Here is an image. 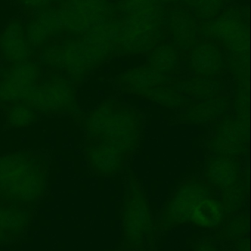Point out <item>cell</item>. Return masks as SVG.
I'll use <instances>...</instances> for the list:
<instances>
[{
  "instance_id": "cell-1",
  "label": "cell",
  "mask_w": 251,
  "mask_h": 251,
  "mask_svg": "<svg viewBox=\"0 0 251 251\" xmlns=\"http://www.w3.org/2000/svg\"><path fill=\"white\" fill-rule=\"evenodd\" d=\"M48 161L44 155L18 152L0 156V200L31 204L45 191Z\"/></svg>"
},
{
  "instance_id": "cell-2",
  "label": "cell",
  "mask_w": 251,
  "mask_h": 251,
  "mask_svg": "<svg viewBox=\"0 0 251 251\" xmlns=\"http://www.w3.org/2000/svg\"><path fill=\"white\" fill-rule=\"evenodd\" d=\"M27 102L43 114L74 111L76 108L75 88L70 81L53 76L32 88Z\"/></svg>"
},
{
  "instance_id": "cell-3",
  "label": "cell",
  "mask_w": 251,
  "mask_h": 251,
  "mask_svg": "<svg viewBox=\"0 0 251 251\" xmlns=\"http://www.w3.org/2000/svg\"><path fill=\"white\" fill-rule=\"evenodd\" d=\"M124 205V237L128 249H142L144 237L151 231L150 209L144 193L133 177Z\"/></svg>"
},
{
  "instance_id": "cell-4",
  "label": "cell",
  "mask_w": 251,
  "mask_h": 251,
  "mask_svg": "<svg viewBox=\"0 0 251 251\" xmlns=\"http://www.w3.org/2000/svg\"><path fill=\"white\" fill-rule=\"evenodd\" d=\"M141 130V116L134 109L115 104L110 122L96 142L111 145L125 154L138 144Z\"/></svg>"
},
{
  "instance_id": "cell-5",
  "label": "cell",
  "mask_w": 251,
  "mask_h": 251,
  "mask_svg": "<svg viewBox=\"0 0 251 251\" xmlns=\"http://www.w3.org/2000/svg\"><path fill=\"white\" fill-rule=\"evenodd\" d=\"M41 69L35 63L13 64L0 71V103L11 105L26 101L39 78Z\"/></svg>"
},
{
  "instance_id": "cell-6",
  "label": "cell",
  "mask_w": 251,
  "mask_h": 251,
  "mask_svg": "<svg viewBox=\"0 0 251 251\" xmlns=\"http://www.w3.org/2000/svg\"><path fill=\"white\" fill-rule=\"evenodd\" d=\"M208 195H210V187L203 183L190 181L181 186L167 206L159 227L168 228L191 221L195 208Z\"/></svg>"
},
{
  "instance_id": "cell-7",
  "label": "cell",
  "mask_w": 251,
  "mask_h": 251,
  "mask_svg": "<svg viewBox=\"0 0 251 251\" xmlns=\"http://www.w3.org/2000/svg\"><path fill=\"white\" fill-rule=\"evenodd\" d=\"M100 0H60L57 8L65 30L84 32L101 14Z\"/></svg>"
},
{
  "instance_id": "cell-8",
  "label": "cell",
  "mask_w": 251,
  "mask_h": 251,
  "mask_svg": "<svg viewBox=\"0 0 251 251\" xmlns=\"http://www.w3.org/2000/svg\"><path fill=\"white\" fill-rule=\"evenodd\" d=\"M247 133L245 121L227 119L218 125L209 147L215 154L233 158L245 153Z\"/></svg>"
},
{
  "instance_id": "cell-9",
  "label": "cell",
  "mask_w": 251,
  "mask_h": 251,
  "mask_svg": "<svg viewBox=\"0 0 251 251\" xmlns=\"http://www.w3.org/2000/svg\"><path fill=\"white\" fill-rule=\"evenodd\" d=\"M0 50L4 60L12 64L25 63L30 56V46L25 38L22 22L13 20L0 36Z\"/></svg>"
},
{
  "instance_id": "cell-10",
  "label": "cell",
  "mask_w": 251,
  "mask_h": 251,
  "mask_svg": "<svg viewBox=\"0 0 251 251\" xmlns=\"http://www.w3.org/2000/svg\"><path fill=\"white\" fill-rule=\"evenodd\" d=\"M87 158L90 168L99 175L111 176L120 171L125 154L105 143H88Z\"/></svg>"
},
{
  "instance_id": "cell-11",
  "label": "cell",
  "mask_w": 251,
  "mask_h": 251,
  "mask_svg": "<svg viewBox=\"0 0 251 251\" xmlns=\"http://www.w3.org/2000/svg\"><path fill=\"white\" fill-rule=\"evenodd\" d=\"M170 76L155 72L150 67L131 69L118 77L117 83L122 91L142 95L152 88L166 86Z\"/></svg>"
},
{
  "instance_id": "cell-12",
  "label": "cell",
  "mask_w": 251,
  "mask_h": 251,
  "mask_svg": "<svg viewBox=\"0 0 251 251\" xmlns=\"http://www.w3.org/2000/svg\"><path fill=\"white\" fill-rule=\"evenodd\" d=\"M206 184L219 190H226L239 184L238 165L228 156L217 155L208 160Z\"/></svg>"
},
{
  "instance_id": "cell-13",
  "label": "cell",
  "mask_w": 251,
  "mask_h": 251,
  "mask_svg": "<svg viewBox=\"0 0 251 251\" xmlns=\"http://www.w3.org/2000/svg\"><path fill=\"white\" fill-rule=\"evenodd\" d=\"M30 205L0 201V224L7 240L20 235L30 224L32 216Z\"/></svg>"
},
{
  "instance_id": "cell-14",
  "label": "cell",
  "mask_w": 251,
  "mask_h": 251,
  "mask_svg": "<svg viewBox=\"0 0 251 251\" xmlns=\"http://www.w3.org/2000/svg\"><path fill=\"white\" fill-rule=\"evenodd\" d=\"M190 67L201 77L215 76L223 68L222 57L219 50L210 44L197 46L190 54Z\"/></svg>"
},
{
  "instance_id": "cell-15",
  "label": "cell",
  "mask_w": 251,
  "mask_h": 251,
  "mask_svg": "<svg viewBox=\"0 0 251 251\" xmlns=\"http://www.w3.org/2000/svg\"><path fill=\"white\" fill-rule=\"evenodd\" d=\"M226 214L222 203L208 195L198 202L190 221L199 226L216 228L221 225Z\"/></svg>"
},
{
  "instance_id": "cell-16",
  "label": "cell",
  "mask_w": 251,
  "mask_h": 251,
  "mask_svg": "<svg viewBox=\"0 0 251 251\" xmlns=\"http://www.w3.org/2000/svg\"><path fill=\"white\" fill-rule=\"evenodd\" d=\"M116 103L108 100L90 113L86 119V131L88 142H96L103 136L110 122Z\"/></svg>"
},
{
  "instance_id": "cell-17",
  "label": "cell",
  "mask_w": 251,
  "mask_h": 251,
  "mask_svg": "<svg viewBox=\"0 0 251 251\" xmlns=\"http://www.w3.org/2000/svg\"><path fill=\"white\" fill-rule=\"evenodd\" d=\"M178 63V54L175 49L164 46L152 54L148 67L161 75L170 76L169 75L176 72Z\"/></svg>"
},
{
  "instance_id": "cell-18",
  "label": "cell",
  "mask_w": 251,
  "mask_h": 251,
  "mask_svg": "<svg viewBox=\"0 0 251 251\" xmlns=\"http://www.w3.org/2000/svg\"><path fill=\"white\" fill-rule=\"evenodd\" d=\"M7 116L9 128H24L37 122V112L25 101L10 105Z\"/></svg>"
},
{
  "instance_id": "cell-19",
  "label": "cell",
  "mask_w": 251,
  "mask_h": 251,
  "mask_svg": "<svg viewBox=\"0 0 251 251\" xmlns=\"http://www.w3.org/2000/svg\"><path fill=\"white\" fill-rule=\"evenodd\" d=\"M225 103L223 99H215L192 107L187 113V121L203 122L217 117L225 110Z\"/></svg>"
},
{
  "instance_id": "cell-20",
  "label": "cell",
  "mask_w": 251,
  "mask_h": 251,
  "mask_svg": "<svg viewBox=\"0 0 251 251\" xmlns=\"http://www.w3.org/2000/svg\"><path fill=\"white\" fill-rule=\"evenodd\" d=\"M172 91H181V92L188 93L196 97H215L219 92V84L215 81L207 79H197L182 83L172 85Z\"/></svg>"
},
{
  "instance_id": "cell-21",
  "label": "cell",
  "mask_w": 251,
  "mask_h": 251,
  "mask_svg": "<svg viewBox=\"0 0 251 251\" xmlns=\"http://www.w3.org/2000/svg\"><path fill=\"white\" fill-rule=\"evenodd\" d=\"M143 97H147L152 101L159 103L168 107H178L184 105L186 101L180 97L175 91H172L169 87L164 86L152 88L142 94Z\"/></svg>"
},
{
  "instance_id": "cell-22",
  "label": "cell",
  "mask_w": 251,
  "mask_h": 251,
  "mask_svg": "<svg viewBox=\"0 0 251 251\" xmlns=\"http://www.w3.org/2000/svg\"><path fill=\"white\" fill-rule=\"evenodd\" d=\"M247 231V218L246 215H242L229 221L223 234L226 238L235 240L244 237Z\"/></svg>"
},
{
  "instance_id": "cell-23",
  "label": "cell",
  "mask_w": 251,
  "mask_h": 251,
  "mask_svg": "<svg viewBox=\"0 0 251 251\" xmlns=\"http://www.w3.org/2000/svg\"><path fill=\"white\" fill-rule=\"evenodd\" d=\"M195 251H218L209 243H200L195 246Z\"/></svg>"
}]
</instances>
